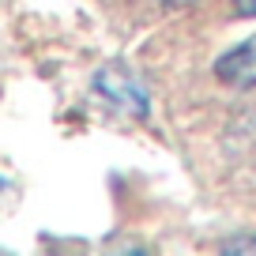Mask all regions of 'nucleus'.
<instances>
[{"instance_id": "20e7f679", "label": "nucleus", "mask_w": 256, "mask_h": 256, "mask_svg": "<svg viewBox=\"0 0 256 256\" xmlns=\"http://www.w3.org/2000/svg\"><path fill=\"white\" fill-rule=\"evenodd\" d=\"M234 12L241 19H256V0H234Z\"/></svg>"}, {"instance_id": "39448f33", "label": "nucleus", "mask_w": 256, "mask_h": 256, "mask_svg": "<svg viewBox=\"0 0 256 256\" xmlns=\"http://www.w3.org/2000/svg\"><path fill=\"white\" fill-rule=\"evenodd\" d=\"M192 4H200V0H166V8H192Z\"/></svg>"}, {"instance_id": "f257e3e1", "label": "nucleus", "mask_w": 256, "mask_h": 256, "mask_svg": "<svg viewBox=\"0 0 256 256\" xmlns=\"http://www.w3.org/2000/svg\"><path fill=\"white\" fill-rule=\"evenodd\" d=\"M94 94L106 98L113 110L128 113L132 120L151 117V90L124 60H110L94 72Z\"/></svg>"}, {"instance_id": "f03ea898", "label": "nucleus", "mask_w": 256, "mask_h": 256, "mask_svg": "<svg viewBox=\"0 0 256 256\" xmlns=\"http://www.w3.org/2000/svg\"><path fill=\"white\" fill-rule=\"evenodd\" d=\"M215 80L226 83V87H238V90H252L256 87V34L238 46H230L222 56L215 60Z\"/></svg>"}, {"instance_id": "7ed1b4c3", "label": "nucleus", "mask_w": 256, "mask_h": 256, "mask_svg": "<svg viewBox=\"0 0 256 256\" xmlns=\"http://www.w3.org/2000/svg\"><path fill=\"white\" fill-rule=\"evenodd\" d=\"M218 252H230V256H256V234H238V238L222 241Z\"/></svg>"}]
</instances>
